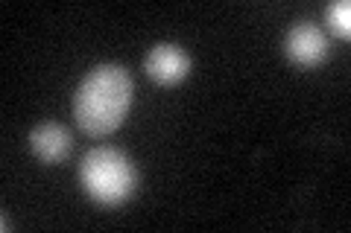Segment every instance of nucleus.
I'll return each mask as SVG.
<instances>
[{"label":"nucleus","instance_id":"obj_1","mask_svg":"<svg viewBox=\"0 0 351 233\" xmlns=\"http://www.w3.org/2000/svg\"><path fill=\"white\" fill-rule=\"evenodd\" d=\"M132 73L123 64H97L76 87L73 117L85 135L106 137L123 123L132 105Z\"/></svg>","mask_w":351,"mask_h":233},{"label":"nucleus","instance_id":"obj_2","mask_svg":"<svg viewBox=\"0 0 351 233\" xmlns=\"http://www.w3.org/2000/svg\"><path fill=\"white\" fill-rule=\"evenodd\" d=\"M80 181L94 202L106 207H120L138 190V169L123 149L97 146L82 158Z\"/></svg>","mask_w":351,"mask_h":233},{"label":"nucleus","instance_id":"obj_3","mask_svg":"<svg viewBox=\"0 0 351 233\" xmlns=\"http://www.w3.org/2000/svg\"><path fill=\"white\" fill-rule=\"evenodd\" d=\"M328 50L331 47H328L325 32L316 24H311V20L295 24L287 32V38H284V53L299 68H316V64H322L328 59Z\"/></svg>","mask_w":351,"mask_h":233},{"label":"nucleus","instance_id":"obj_4","mask_svg":"<svg viewBox=\"0 0 351 233\" xmlns=\"http://www.w3.org/2000/svg\"><path fill=\"white\" fill-rule=\"evenodd\" d=\"M147 73L158 85H176L191 73V55L179 44H156L147 53Z\"/></svg>","mask_w":351,"mask_h":233},{"label":"nucleus","instance_id":"obj_5","mask_svg":"<svg viewBox=\"0 0 351 233\" xmlns=\"http://www.w3.org/2000/svg\"><path fill=\"white\" fill-rule=\"evenodd\" d=\"M29 149L41 163H62L73 152V137L62 123H41L29 131Z\"/></svg>","mask_w":351,"mask_h":233},{"label":"nucleus","instance_id":"obj_6","mask_svg":"<svg viewBox=\"0 0 351 233\" xmlns=\"http://www.w3.org/2000/svg\"><path fill=\"white\" fill-rule=\"evenodd\" d=\"M325 18H328V24H331V29L337 32V36H348L351 32V3L348 0H337V3H331L325 9Z\"/></svg>","mask_w":351,"mask_h":233}]
</instances>
